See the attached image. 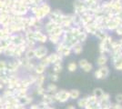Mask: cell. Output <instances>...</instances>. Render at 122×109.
<instances>
[{
  "mask_svg": "<svg viewBox=\"0 0 122 109\" xmlns=\"http://www.w3.org/2000/svg\"><path fill=\"white\" fill-rule=\"evenodd\" d=\"M119 109H122V105H121V107H120V108H119Z\"/></svg>",
  "mask_w": 122,
  "mask_h": 109,
  "instance_id": "cb8c5ba5",
  "label": "cell"
},
{
  "mask_svg": "<svg viewBox=\"0 0 122 109\" xmlns=\"http://www.w3.org/2000/svg\"><path fill=\"white\" fill-rule=\"evenodd\" d=\"M66 109H76V107H75L74 105H68V106L66 107Z\"/></svg>",
  "mask_w": 122,
  "mask_h": 109,
  "instance_id": "7402d4cb",
  "label": "cell"
},
{
  "mask_svg": "<svg viewBox=\"0 0 122 109\" xmlns=\"http://www.w3.org/2000/svg\"><path fill=\"white\" fill-rule=\"evenodd\" d=\"M108 75H109V69L106 66H99V68L94 72V76L97 80L105 79V78H107L108 76Z\"/></svg>",
  "mask_w": 122,
  "mask_h": 109,
  "instance_id": "6da1fadb",
  "label": "cell"
},
{
  "mask_svg": "<svg viewBox=\"0 0 122 109\" xmlns=\"http://www.w3.org/2000/svg\"><path fill=\"white\" fill-rule=\"evenodd\" d=\"M120 107H121V104H118V103L111 104V109H119Z\"/></svg>",
  "mask_w": 122,
  "mask_h": 109,
  "instance_id": "ac0fdd59",
  "label": "cell"
},
{
  "mask_svg": "<svg viewBox=\"0 0 122 109\" xmlns=\"http://www.w3.org/2000/svg\"><path fill=\"white\" fill-rule=\"evenodd\" d=\"M63 55L64 56H69L70 55V53H71V47H64V49H63Z\"/></svg>",
  "mask_w": 122,
  "mask_h": 109,
  "instance_id": "5bb4252c",
  "label": "cell"
},
{
  "mask_svg": "<svg viewBox=\"0 0 122 109\" xmlns=\"http://www.w3.org/2000/svg\"><path fill=\"white\" fill-rule=\"evenodd\" d=\"M107 62V57L106 55H100L99 57H97V65L98 66H106V64Z\"/></svg>",
  "mask_w": 122,
  "mask_h": 109,
  "instance_id": "3957f363",
  "label": "cell"
},
{
  "mask_svg": "<svg viewBox=\"0 0 122 109\" xmlns=\"http://www.w3.org/2000/svg\"><path fill=\"white\" fill-rule=\"evenodd\" d=\"M87 102H88V96H85V97L80 98L77 101V105H78L80 108H84Z\"/></svg>",
  "mask_w": 122,
  "mask_h": 109,
  "instance_id": "52a82bcc",
  "label": "cell"
},
{
  "mask_svg": "<svg viewBox=\"0 0 122 109\" xmlns=\"http://www.w3.org/2000/svg\"><path fill=\"white\" fill-rule=\"evenodd\" d=\"M86 38H87V34L85 31H81L78 34V36H76L78 43H84L86 40Z\"/></svg>",
  "mask_w": 122,
  "mask_h": 109,
  "instance_id": "5b68a950",
  "label": "cell"
},
{
  "mask_svg": "<svg viewBox=\"0 0 122 109\" xmlns=\"http://www.w3.org/2000/svg\"><path fill=\"white\" fill-rule=\"evenodd\" d=\"M73 52L76 55H80L83 52V47L80 43H77L75 46H73Z\"/></svg>",
  "mask_w": 122,
  "mask_h": 109,
  "instance_id": "8992f818",
  "label": "cell"
},
{
  "mask_svg": "<svg viewBox=\"0 0 122 109\" xmlns=\"http://www.w3.org/2000/svg\"><path fill=\"white\" fill-rule=\"evenodd\" d=\"M69 95H70V98L77 99L79 97V95H80V92L77 89H72L71 91L69 92Z\"/></svg>",
  "mask_w": 122,
  "mask_h": 109,
  "instance_id": "ba28073f",
  "label": "cell"
},
{
  "mask_svg": "<svg viewBox=\"0 0 122 109\" xmlns=\"http://www.w3.org/2000/svg\"><path fill=\"white\" fill-rule=\"evenodd\" d=\"M99 100H100V101H109V100H110V95L104 92L103 95H102V96L99 98Z\"/></svg>",
  "mask_w": 122,
  "mask_h": 109,
  "instance_id": "4fadbf2b",
  "label": "cell"
},
{
  "mask_svg": "<svg viewBox=\"0 0 122 109\" xmlns=\"http://www.w3.org/2000/svg\"><path fill=\"white\" fill-rule=\"evenodd\" d=\"M82 69H83V71L86 73H89L90 71H92V69H93V66H92V64H90V63H86V65L82 67Z\"/></svg>",
  "mask_w": 122,
  "mask_h": 109,
  "instance_id": "8fae6325",
  "label": "cell"
},
{
  "mask_svg": "<svg viewBox=\"0 0 122 109\" xmlns=\"http://www.w3.org/2000/svg\"><path fill=\"white\" fill-rule=\"evenodd\" d=\"M86 63H87V60H86V59H81V60H79L78 65H79V66L82 68L84 66H85V65H86Z\"/></svg>",
  "mask_w": 122,
  "mask_h": 109,
  "instance_id": "d6986e66",
  "label": "cell"
},
{
  "mask_svg": "<svg viewBox=\"0 0 122 109\" xmlns=\"http://www.w3.org/2000/svg\"><path fill=\"white\" fill-rule=\"evenodd\" d=\"M113 66L116 70H118V71H122V57L117 59L116 62L113 63Z\"/></svg>",
  "mask_w": 122,
  "mask_h": 109,
  "instance_id": "30bf717a",
  "label": "cell"
},
{
  "mask_svg": "<svg viewBox=\"0 0 122 109\" xmlns=\"http://www.w3.org/2000/svg\"><path fill=\"white\" fill-rule=\"evenodd\" d=\"M115 30H116V32H117V34L118 35V36H122V26L119 25Z\"/></svg>",
  "mask_w": 122,
  "mask_h": 109,
  "instance_id": "ffe728a7",
  "label": "cell"
},
{
  "mask_svg": "<svg viewBox=\"0 0 122 109\" xmlns=\"http://www.w3.org/2000/svg\"><path fill=\"white\" fill-rule=\"evenodd\" d=\"M97 100H98V99H97V97L93 95V94H92L91 95H89V96H88V102H91V103H93V104H95Z\"/></svg>",
  "mask_w": 122,
  "mask_h": 109,
  "instance_id": "9a60e30c",
  "label": "cell"
},
{
  "mask_svg": "<svg viewBox=\"0 0 122 109\" xmlns=\"http://www.w3.org/2000/svg\"><path fill=\"white\" fill-rule=\"evenodd\" d=\"M69 97H70V95H69V92H66V91H65V90L60 91L59 93L57 94V95H56V98L58 99L60 102H62V103L66 102Z\"/></svg>",
  "mask_w": 122,
  "mask_h": 109,
  "instance_id": "7a4b0ae2",
  "label": "cell"
},
{
  "mask_svg": "<svg viewBox=\"0 0 122 109\" xmlns=\"http://www.w3.org/2000/svg\"><path fill=\"white\" fill-rule=\"evenodd\" d=\"M52 79H53V80H55V81H56V80H57V76H53Z\"/></svg>",
  "mask_w": 122,
  "mask_h": 109,
  "instance_id": "603a6c76",
  "label": "cell"
},
{
  "mask_svg": "<svg viewBox=\"0 0 122 109\" xmlns=\"http://www.w3.org/2000/svg\"><path fill=\"white\" fill-rule=\"evenodd\" d=\"M118 26H119V25H118L117 22L112 18V19H110V20L107 23V25H106V28L108 29V30H115Z\"/></svg>",
  "mask_w": 122,
  "mask_h": 109,
  "instance_id": "277c9868",
  "label": "cell"
},
{
  "mask_svg": "<svg viewBox=\"0 0 122 109\" xmlns=\"http://www.w3.org/2000/svg\"><path fill=\"white\" fill-rule=\"evenodd\" d=\"M67 68H68V71L69 72H75L76 70V68H77V65L75 62H71L68 65Z\"/></svg>",
  "mask_w": 122,
  "mask_h": 109,
  "instance_id": "7c38bea8",
  "label": "cell"
},
{
  "mask_svg": "<svg viewBox=\"0 0 122 109\" xmlns=\"http://www.w3.org/2000/svg\"><path fill=\"white\" fill-rule=\"evenodd\" d=\"M93 107H94V104L91 103V102H87L86 104L85 105L84 109H93Z\"/></svg>",
  "mask_w": 122,
  "mask_h": 109,
  "instance_id": "e0dca14e",
  "label": "cell"
},
{
  "mask_svg": "<svg viewBox=\"0 0 122 109\" xmlns=\"http://www.w3.org/2000/svg\"><path fill=\"white\" fill-rule=\"evenodd\" d=\"M104 93V91H103V89L100 88V87H97V88H95L94 89V91H93V95L97 97V99H99L100 97L102 96V95Z\"/></svg>",
  "mask_w": 122,
  "mask_h": 109,
  "instance_id": "9c48e42d",
  "label": "cell"
},
{
  "mask_svg": "<svg viewBox=\"0 0 122 109\" xmlns=\"http://www.w3.org/2000/svg\"><path fill=\"white\" fill-rule=\"evenodd\" d=\"M62 70V66H60V64H57L56 66H55V71L56 72H60Z\"/></svg>",
  "mask_w": 122,
  "mask_h": 109,
  "instance_id": "44dd1931",
  "label": "cell"
},
{
  "mask_svg": "<svg viewBox=\"0 0 122 109\" xmlns=\"http://www.w3.org/2000/svg\"><path fill=\"white\" fill-rule=\"evenodd\" d=\"M115 98H116V102H117V103L121 104L122 103V94L121 93L117 94V95H116V96H115Z\"/></svg>",
  "mask_w": 122,
  "mask_h": 109,
  "instance_id": "2e32d148",
  "label": "cell"
}]
</instances>
